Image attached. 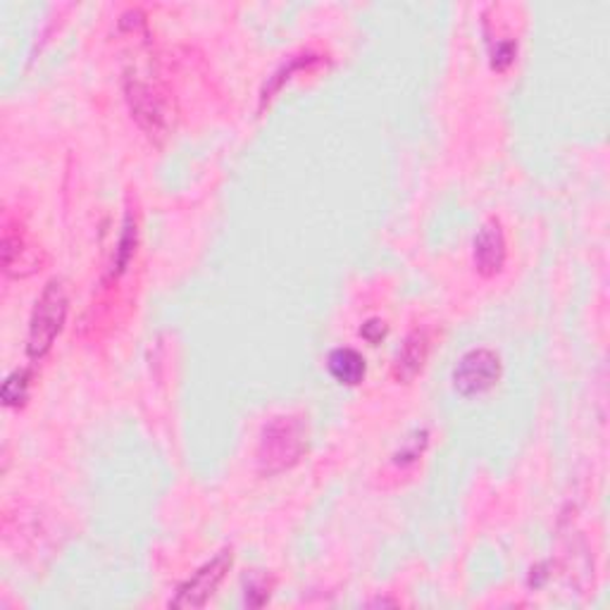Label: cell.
Wrapping results in <instances>:
<instances>
[{
	"label": "cell",
	"instance_id": "ba28073f",
	"mask_svg": "<svg viewBox=\"0 0 610 610\" xmlns=\"http://www.w3.org/2000/svg\"><path fill=\"white\" fill-rule=\"evenodd\" d=\"M327 368L332 377L339 384H346V387H356V384L365 379L368 372L365 358L353 351V348H334L327 358Z\"/></svg>",
	"mask_w": 610,
	"mask_h": 610
},
{
	"label": "cell",
	"instance_id": "3957f363",
	"mask_svg": "<svg viewBox=\"0 0 610 610\" xmlns=\"http://www.w3.org/2000/svg\"><path fill=\"white\" fill-rule=\"evenodd\" d=\"M501 379V360L489 348L465 353L453 370V387L460 396H480Z\"/></svg>",
	"mask_w": 610,
	"mask_h": 610
},
{
	"label": "cell",
	"instance_id": "6da1fadb",
	"mask_svg": "<svg viewBox=\"0 0 610 610\" xmlns=\"http://www.w3.org/2000/svg\"><path fill=\"white\" fill-rule=\"evenodd\" d=\"M308 446V430L301 418H275L263 430L258 446V465L265 475H275L301 460Z\"/></svg>",
	"mask_w": 610,
	"mask_h": 610
},
{
	"label": "cell",
	"instance_id": "30bf717a",
	"mask_svg": "<svg viewBox=\"0 0 610 610\" xmlns=\"http://www.w3.org/2000/svg\"><path fill=\"white\" fill-rule=\"evenodd\" d=\"M360 334H363V339H368L370 344H379L384 336H387V327H384V322L379 320H370L368 325L360 329Z\"/></svg>",
	"mask_w": 610,
	"mask_h": 610
},
{
	"label": "cell",
	"instance_id": "8992f818",
	"mask_svg": "<svg viewBox=\"0 0 610 610\" xmlns=\"http://www.w3.org/2000/svg\"><path fill=\"white\" fill-rule=\"evenodd\" d=\"M503 263H506L503 229L499 222L489 220L480 229L477 239H475V267L480 270V275L494 277V275H499Z\"/></svg>",
	"mask_w": 610,
	"mask_h": 610
},
{
	"label": "cell",
	"instance_id": "9c48e42d",
	"mask_svg": "<svg viewBox=\"0 0 610 610\" xmlns=\"http://www.w3.org/2000/svg\"><path fill=\"white\" fill-rule=\"evenodd\" d=\"M29 372L27 370H15L12 375H8V379L3 382V391H0V396H3V403L8 408H15V406H22L24 401H27V396H29Z\"/></svg>",
	"mask_w": 610,
	"mask_h": 610
},
{
	"label": "cell",
	"instance_id": "5b68a950",
	"mask_svg": "<svg viewBox=\"0 0 610 610\" xmlns=\"http://www.w3.org/2000/svg\"><path fill=\"white\" fill-rule=\"evenodd\" d=\"M127 101L134 112V117L139 120L141 127L151 134H160L167 124V112L163 96H160L151 84H146L136 77L127 79Z\"/></svg>",
	"mask_w": 610,
	"mask_h": 610
},
{
	"label": "cell",
	"instance_id": "277c9868",
	"mask_svg": "<svg viewBox=\"0 0 610 610\" xmlns=\"http://www.w3.org/2000/svg\"><path fill=\"white\" fill-rule=\"evenodd\" d=\"M232 563H234L232 551L217 553L213 560H210V563H206L201 570H198L194 577H189L182 584L177 596L170 601V606L172 608H203L210 601V596L220 589L224 577H227Z\"/></svg>",
	"mask_w": 610,
	"mask_h": 610
},
{
	"label": "cell",
	"instance_id": "7a4b0ae2",
	"mask_svg": "<svg viewBox=\"0 0 610 610\" xmlns=\"http://www.w3.org/2000/svg\"><path fill=\"white\" fill-rule=\"evenodd\" d=\"M67 291L62 282H51L39 296V301L34 306V313L29 320V339H27V353L32 360H41L51 351L58 334L62 332L67 318Z\"/></svg>",
	"mask_w": 610,
	"mask_h": 610
},
{
	"label": "cell",
	"instance_id": "52a82bcc",
	"mask_svg": "<svg viewBox=\"0 0 610 610\" xmlns=\"http://www.w3.org/2000/svg\"><path fill=\"white\" fill-rule=\"evenodd\" d=\"M427 353H430L427 334L415 329L403 341V346L398 348L396 360H394V377L398 382H413L422 372V368H425Z\"/></svg>",
	"mask_w": 610,
	"mask_h": 610
}]
</instances>
